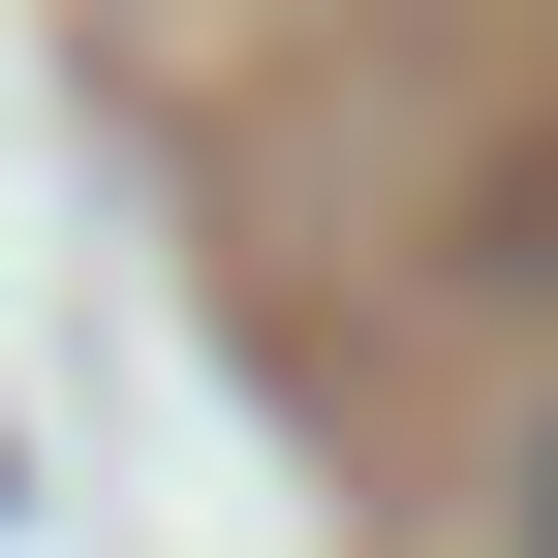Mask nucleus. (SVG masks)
Wrapping results in <instances>:
<instances>
[{
  "label": "nucleus",
  "mask_w": 558,
  "mask_h": 558,
  "mask_svg": "<svg viewBox=\"0 0 558 558\" xmlns=\"http://www.w3.org/2000/svg\"><path fill=\"white\" fill-rule=\"evenodd\" d=\"M497 558H558V403H527V465H497Z\"/></svg>",
  "instance_id": "f257e3e1"
}]
</instances>
